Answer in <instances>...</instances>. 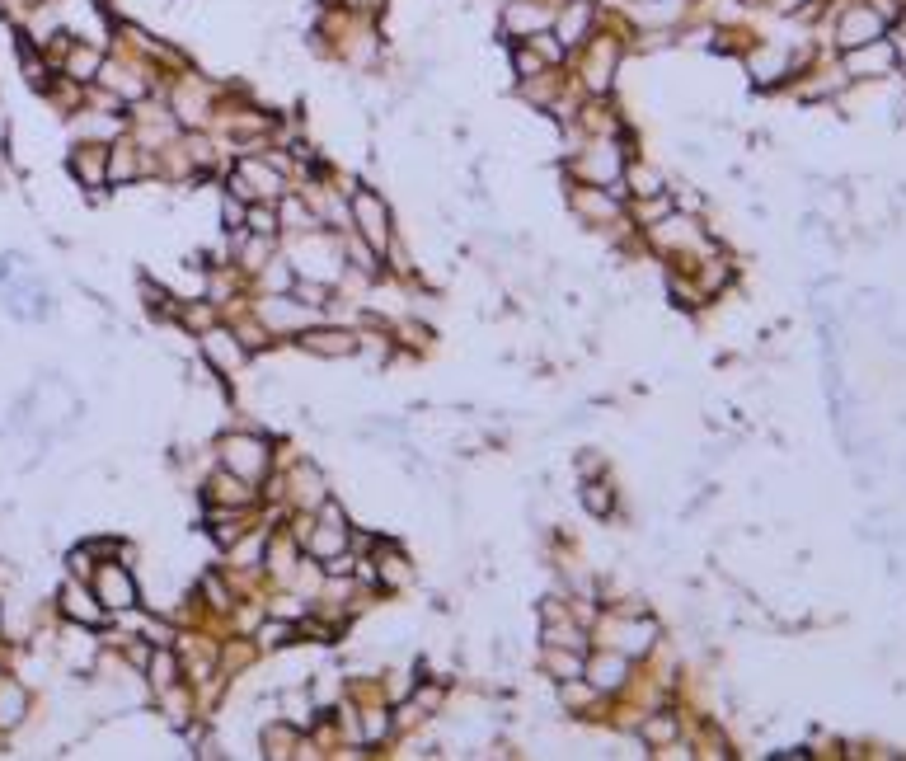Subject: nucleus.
I'll return each instance as SVG.
<instances>
[{"label":"nucleus","instance_id":"1","mask_svg":"<svg viewBox=\"0 0 906 761\" xmlns=\"http://www.w3.org/2000/svg\"><path fill=\"white\" fill-rule=\"evenodd\" d=\"M888 29L892 24L878 15L869 0H845L841 15H836V47L850 52V47H864V43H874V38H883Z\"/></svg>","mask_w":906,"mask_h":761},{"label":"nucleus","instance_id":"2","mask_svg":"<svg viewBox=\"0 0 906 761\" xmlns=\"http://www.w3.org/2000/svg\"><path fill=\"white\" fill-rule=\"evenodd\" d=\"M841 71L850 80H883L897 71V43H892V29L883 33V38H874V43L864 47H850L841 57Z\"/></svg>","mask_w":906,"mask_h":761},{"label":"nucleus","instance_id":"3","mask_svg":"<svg viewBox=\"0 0 906 761\" xmlns=\"http://www.w3.org/2000/svg\"><path fill=\"white\" fill-rule=\"evenodd\" d=\"M550 24H554L550 0H507L503 10H498V29H503V38H512V43H522V38L550 29Z\"/></svg>","mask_w":906,"mask_h":761},{"label":"nucleus","instance_id":"4","mask_svg":"<svg viewBox=\"0 0 906 761\" xmlns=\"http://www.w3.org/2000/svg\"><path fill=\"white\" fill-rule=\"evenodd\" d=\"M597 24H601V10L592 5V0H569V5L554 10V38L569 47V52H578V47L597 33Z\"/></svg>","mask_w":906,"mask_h":761},{"label":"nucleus","instance_id":"5","mask_svg":"<svg viewBox=\"0 0 906 761\" xmlns=\"http://www.w3.org/2000/svg\"><path fill=\"white\" fill-rule=\"evenodd\" d=\"M99 66H104L99 43H71L62 52V71H66V80H76V85H94V80H99Z\"/></svg>","mask_w":906,"mask_h":761},{"label":"nucleus","instance_id":"6","mask_svg":"<svg viewBox=\"0 0 906 761\" xmlns=\"http://www.w3.org/2000/svg\"><path fill=\"white\" fill-rule=\"evenodd\" d=\"M71 174H76L85 188H104L108 184V146H76Z\"/></svg>","mask_w":906,"mask_h":761},{"label":"nucleus","instance_id":"7","mask_svg":"<svg viewBox=\"0 0 906 761\" xmlns=\"http://www.w3.org/2000/svg\"><path fill=\"white\" fill-rule=\"evenodd\" d=\"M263 442L259 437H231L226 442V466H231V475H259L263 470Z\"/></svg>","mask_w":906,"mask_h":761},{"label":"nucleus","instance_id":"8","mask_svg":"<svg viewBox=\"0 0 906 761\" xmlns=\"http://www.w3.org/2000/svg\"><path fill=\"white\" fill-rule=\"evenodd\" d=\"M353 217H357V226L376 240V245H385V221H390V217H385V202L376 198V193H357V198H353Z\"/></svg>","mask_w":906,"mask_h":761},{"label":"nucleus","instance_id":"9","mask_svg":"<svg viewBox=\"0 0 906 761\" xmlns=\"http://www.w3.org/2000/svg\"><path fill=\"white\" fill-rule=\"evenodd\" d=\"M94 597H99L104 606H132V602H137V588H132V578H127L123 569H104Z\"/></svg>","mask_w":906,"mask_h":761},{"label":"nucleus","instance_id":"10","mask_svg":"<svg viewBox=\"0 0 906 761\" xmlns=\"http://www.w3.org/2000/svg\"><path fill=\"white\" fill-rule=\"evenodd\" d=\"M202 348H207V358H212L216 367H226V372H235V367L245 362V348H240L226 329H212V334L202 339Z\"/></svg>","mask_w":906,"mask_h":761},{"label":"nucleus","instance_id":"11","mask_svg":"<svg viewBox=\"0 0 906 761\" xmlns=\"http://www.w3.org/2000/svg\"><path fill=\"white\" fill-rule=\"evenodd\" d=\"M306 348L320 353V358H343V353L357 348V339L353 334H338V329H320V334H306Z\"/></svg>","mask_w":906,"mask_h":761},{"label":"nucleus","instance_id":"12","mask_svg":"<svg viewBox=\"0 0 906 761\" xmlns=\"http://www.w3.org/2000/svg\"><path fill=\"white\" fill-rule=\"evenodd\" d=\"M62 606H66V616H76V621H104V611H99V602H94L90 592L85 588H76V583H71V588L62 592Z\"/></svg>","mask_w":906,"mask_h":761},{"label":"nucleus","instance_id":"13","mask_svg":"<svg viewBox=\"0 0 906 761\" xmlns=\"http://www.w3.org/2000/svg\"><path fill=\"white\" fill-rule=\"evenodd\" d=\"M620 677H625V658H597V663H592V686H597V691L620 686Z\"/></svg>","mask_w":906,"mask_h":761},{"label":"nucleus","instance_id":"14","mask_svg":"<svg viewBox=\"0 0 906 761\" xmlns=\"http://www.w3.org/2000/svg\"><path fill=\"white\" fill-rule=\"evenodd\" d=\"M19 715H24V691L5 686L0 691V724H19Z\"/></svg>","mask_w":906,"mask_h":761},{"label":"nucleus","instance_id":"15","mask_svg":"<svg viewBox=\"0 0 906 761\" xmlns=\"http://www.w3.org/2000/svg\"><path fill=\"white\" fill-rule=\"evenodd\" d=\"M151 682L155 686L174 682V658H169V653H155V658H151Z\"/></svg>","mask_w":906,"mask_h":761},{"label":"nucleus","instance_id":"16","mask_svg":"<svg viewBox=\"0 0 906 761\" xmlns=\"http://www.w3.org/2000/svg\"><path fill=\"white\" fill-rule=\"evenodd\" d=\"M583 498H587V508H592L597 517H606V513H611V498H606V484H587V489H583Z\"/></svg>","mask_w":906,"mask_h":761},{"label":"nucleus","instance_id":"17","mask_svg":"<svg viewBox=\"0 0 906 761\" xmlns=\"http://www.w3.org/2000/svg\"><path fill=\"white\" fill-rule=\"evenodd\" d=\"M550 668L559 672V677H578V672H583V663H578V658H569V653H550Z\"/></svg>","mask_w":906,"mask_h":761},{"label":"nucleus","instance_id":"18","mask_svg":"<svg viewBox=\"0 0 906 761\" xmlns=\"http://www.w3.org/2000/svg\"><path fill=\"white\" fill-rule=\"evenodd\" d=\"M263 644H268V649H277V644H287V639H292V625H282V621H277V625H263Z\"/></svg>","mask_w":906,"mask_h":761},{"label":"nucleus","instance_id":"19","mask_svg":"<svg viewBox=\"0 0 906 761\" xmlns=\"http://www.w3.org/2000/svg\"><path fill=\"white\" fill-rule=\"evenodd\" d=\"M897 62H902V71H906V52H902V57H897Z\"/></svg>","mask_w":906,"mask_h":761}]
</instances>
